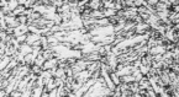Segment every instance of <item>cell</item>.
Segmentation results:
<instances>
[{"label":"cell","instance_id":"cell-3","mask_svg":"<svg viewBox=\"0 0 179 97\" xmlns=\"http://www.w3.org/2000/svg\"><path fill=\"white\" fill-rule=\"evenodd\" d=\"M45 62H46V59L43 58V55L40 53L37 57H36V59H35V65H38V66H41L42 68V65L45 64Z\"/></svg>","mask_w":179,"mask_h":97},{"label":"cell","instance_id":"cell-2","mask_svg":"<svg viewBox=\"0 0 179 97\" xmlns=\"http://www.w3.org/2000/svg\"><path fill=\"white\" fill-rule=\"evenodd\" d=\"M19 53H20V54H22V55L25 57V55H27V54L32 53V47H31V46H29V44H26V43H24V44H21V46H20V48H19Z\"/></svg>","mask_w":179,"mask_h":97},{"label":"cell","instance_id":"cell-4","mask_svg":"<svg viewBox=\"0 0 179 97\" xmlns=\"http://www.w3.org/2000/svg\"><path fill=\"white\" fill-rule=\"evenodd\" d=\"M21 94H22V92H20L19 90H14V91H11V92H10V95H9V96L10 97H21Z\"/></svg>","mask_w":179,"mask_h":97},{"label":"cell","instance_id":"cell-1","mask_svg":"<svg viewBox=\"0 0 179 97\" xmlns=\"http://www.w3.org/2000/svg\"><path fill=\"white\" fill-rule=\"evenodd\" d=\"M40 38H41V36L40 34H35V33H27V38H26V44H29V46H31L32 47V44L36 43L37 41H40Z\"/></svg>","mask_w":179,"mask_h":97}]
</instances>
